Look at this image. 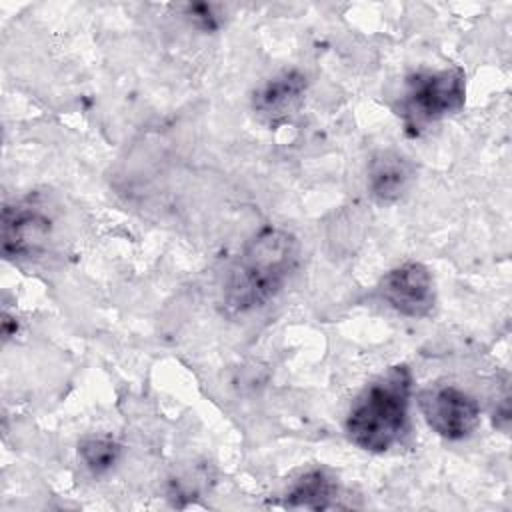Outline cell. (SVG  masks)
<instances>
[{
    "label": "cell",
    "instance_id": "3957f363",
    "mask_svg": "<svg viewBox=\"0 0 512 512\" xmlns=\"http://www.w3.org/2000/svg\"><path fill=\"white\" fill-rule=\"evenodd\" d=\"M466 76L460 68L434 72H416L406 78V90L400 100V114L408 130L428 126L456 114L464 106Z\"/></svg>",
    "mask_w": 512,
    "mask_h": 512
},
{
    "label": "cell",
    "instance_id": "52a82bcc",
    "mask_svg": "<svg viewBox=\"0 0 512 512\" xmlns=\"http://www.w3.org/2000/svg\"><path fill=\"white\" fill-rule=\"evenodd\" d=\"M414 180V164L396 150H378L368 162V188L378 202L400 200Z\"/></svg>",
    "mask_w": 512,
    "mask_h": 512
},
{
    "label": "cell",
    "instance_id": "30bf717a",
    "mask_svg": "<svg viewBox=\"0 0 512 512\" xmlns=\"http://www.w3.org/2000/svg\"><path fill=\"white\" fill-rule=\"evenodd\" d=\"M78 456L92 474H104L118 462L120 444L108 436H90L80 442Z\"/></svg>",
    "mask_w": 512,
    "mask_h": 512
},
{
    "label": "cell",
    "instance_id": "6da1fadb",
    "mask_svg": "<svg viewBox=\"0 0 512 512\" xmlns=\"http://www.w3.org/2000/svg\"><path fill=\"white\" fill-rule=\"evenodd\" d=\"M298 240L292 232L266 226L236 256L224 282V302L232 312H250L270 302L298 264Z\"/></svg>",
    "mask_w": 512,
    "mask_h": 512
},
{
    "label": "cell",
    "instance_id": "ba28073f",
    "mask_svg": "<svg viewBox=\"0 0 512 512\" xmlns=\"http://www.w3.org/2000/svg\"><path fill=\"white\" fill-rule=\"evenodd\" d=\"M306 92V76L298 70H284L266 80L254 94V110L268 120L290 114Z\"/></svg>",
    "mask_w": 512,
    "mask_h": 512
},
{
    "label": "cell",
    "instance_id": "7a4b0ae2",
    "mask_svg": "<svg viewBox=\"0 0 512 512\" xmlns=\"http://www.w3.org/2000/svg\"><path fill=\"white\" fill-rule=\"evenodd\" d=\"M412 374L396 364L368 384L346 416V434L362 450L384 452L394 446L408 424Z\"/></svg>",
    "mask_w": 512,
    "mask_h": 512
},
{
    "label": "cell",
    "instance_id": "5b68a950",
    "mask_svg": "<svg viewBox=\"0 0 512 512\" xmlns=\"http://www.w3.org/2000/svg\"><path fill=\"white\" fill-rule=\"evenodd\" d=\"M378 292L390 308L410 318L428 316L436 302L432 274L420 262H404L386 272Z\"/></svg>",
    "mask_w": 512,
    "mask_h": 512
},
{
    "label": "cell",
    "instance_id": "9c48e42d",
    "mask_svg": "<svg viewBox=\"0 0 512 512\" xmlns=\"http://www.w3.org/2000/svg\"><path fill=\"white\" fill-rule=\"evenodd\" d=\"M336 492H338V486L334 478L326 470L314 468L304 472L286 492V506L324 510L332 506Z\"/></svg>",
    "mask_w": 512,
    "mask_h": 512
},
{
    "label": "cell",
    "instance_id": "8992f818",
    "mask_svg": "<svg viewBox=\"0 0 512 512\" xmlns=\"http://www.w3.org/2000/svg\"><path fill=\"white\" fill-rule=\"evenodd\" d=\"M50 234V220L28 202L6 204L2 210V252L6 258L36 254Z\"/></svg>",
    "mask_w": 512,
    "mask_h": 512
},
{
    "label": "cell",
    "instance_id": "277c9868",
    "mask_svg": "<svg viewBox=\"0 0 512 512\" xmlns=\"http://www.w3.org/2000/svg\"><path fill=\"white\" fill-rule=\"evenodd\" d=\"M418 404L428 426L448 440H462L470 436L480 422V408L476 400L450 384L426 388L420 394Z\"/></svg>",
    "mask_w": 512,
    "mask_h": 512
}]
</instances>
